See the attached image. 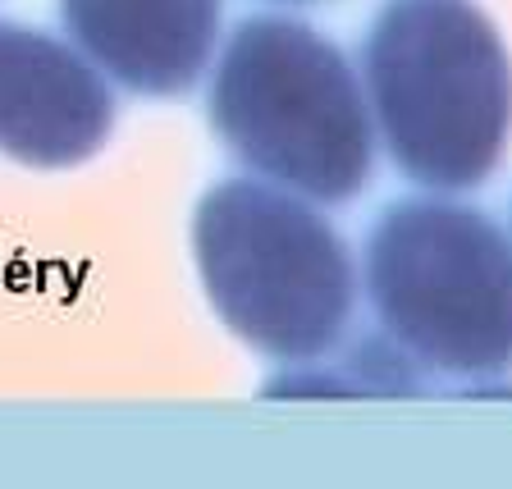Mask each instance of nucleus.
<instances>
[{"mask_svg": "<svg viewBox=\"0 0 512 489\" xmlns=\"http://www.w3.org/2000/svg\"><path fill=\"white\" fill-rule=\"evenodd\" d=\"M366 298L380 339L421 380L512 371V243L490 215L407 197L371 224Z\"/></svg>", "mask_w": 512, "mask_h": 489, "instance_id": "obj_4", "label": "nucleus"}, {"mask_svg": "<svg viewBox=\"0 0 512 489\" xmlns=\"http://www.w3.org/2000/svg\"><path fill=\"white\" fill-rule=\"evenodd\" d=\"M206 115L238 165L307 202L343 206L371 183L366 87L311 23L288 14L238 23L215 60Z\"/></svg>", "mask_w": 512, "mask_h": 489, "instance_id": "obj_2", "label": "nucleus"}, {"mask_svg": "<svg viewBox=\"0 0 512 489\" xmlns=\"http://www.w3.org/2000/svg\"><path fill=\"white\" fill-rule=\"evenodd\" d=\"M192 256L211 311L284 366L334 357L357 307L348 243L316 206L266 179H224L197 202Z\"/></svg>", "mask_w": 512, "mask_h": 489, "instance_id": "obj_3", "label": "nucleus"}, {"mask_svg": "<svg viewBox=\"0 0 512 489\" xmlns=\"http://www.w3.org/2000/svg\"><path fill=\"white\" fill-rule=\"evenodd\" d=\"M375 138L421 188H480L512 142V55L476 0H384L362 42Z\"/></svg>", "mask_w": 512, "mask_h": 489, "instance_id": "obj_1", "label": "nucleus"}, {"mask_svg": "<svg viewBox=\"0 0 512 489\" xmlns=\"http://www.w3.org/2000/svg\"><path fill=\"white\" fill-rule=\"evenodd\" d=\"M74 46L138 96H183L211 69L224 0H60Z\"/></svg>", "mask_w": 512, "mask_h": 489, "instance_id": "obj_6", "label": "nucleus"}, {"mask_svg": "<svg viewBox=\"0 0 512 489\" xmlns=\"http://www.w3.org/2000/svg\"><path fill=\"white\" fill-rule=\"evenodd\" d=\"M110 133V78L74 42L0 19V156L28 170H74Z\"/></svg>", "mask_w": 512, "mask_h": 489, "instance_id": "obj_5", "label": "nucleus"}, {"mask_svg": "<svg viewBox=\"0 0 512 489\" xmlns=\"http://www.w3.org/2000/svg\"><path fill=\"white\" fill-rule=\"evenodd\" d=\"M284 5H311V0H284Z\"/></svg>", "mask_w": 512, "mask_h": 489, "instance_id": "obj_7", "label": "nucleus"}]
</instances>
